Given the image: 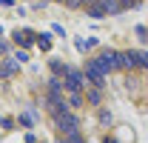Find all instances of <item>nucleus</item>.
<instances>
[{
	"label": "nucleus",
	"mask_w": 148,
	"mask_h": 143,
	"mask_svg": "<svg viewBox=\"0 0 148 143\" xmlns=\"http://www.w3.org/2000/svg\"><path fill=\"white\" fill-rule=\"evenodd\" d=\"M91 86V80L86 77V72L83 69H69L66 72V77H63V89L66 92H83Z\"/></svg>",
	"instance_id": "1"
},
{
	"label": "nucleus",
	"mask_w": 148,
	"mask_h": 143,
	"mask_svg": "<svg viewBox=\"0 0 148 143\" xmlns=\"http://www.w3.org/2000/svg\"><path fill=\"white\" fill-rule=\"evenodd\" d=\"M54 126H57L60 135H71V132H80V117L74 115L71 109H66V112L54 115Z\"/></svg>",
	"instance_id": "2"
},
{
	"label": "nucleus",
	"mask_w": 148,
	"mask_h": 143,
	"mask_svg": "<svg viewBox=\"0 0 148 143\" xmlns=\"http://www.w3.org/2000/svg\"><path fill=\"white\" fill-rule=\"evenodd\" d=\"M83 72H86V77L91 80L94 86H106V77H108V72L100 66V60L97 57H91V60H86V66H83Z\"/></svg>",
	"instance_id": "3"
},
{
	"label": "nucleus",
	"mask_w": 148,
	"mask_h": 143,
	"mask_svg": "<svg viewBox=\"0 0 148 143\" xmlns=\"http://www.w3.org/2000/svg\"><path fill=\"white\" fill-rule=\"evenodd\" d=\"M97 60H100V66L106 72L120 69V52H114V49H103V52L97 54Z\"/></svg>",
	"instance_id": "4"
},
{
	"label": "nucleus",
	"mask_w": 148,
	"mask_h": 143,
	"mask_svg": "<svg viewBox=\"0 0 148 143\" xmlns=\"http://www.w3.org/2000/svg\"><path fill=\"white\" fill-rule=\"evenodd\" d=\"M86 100H88V103H94V106H100V100H103V86H88V89H86Z\"/></svg>",
	"instance_id": "5"
},
{
	"label": "nucleus",
	"mask_w": 148,
	"mask_h": 143,
	"mask_svg": "<svg viewBox=\"0 0 148 143\" xmlns=\"http://www.w3.org/2000/svg\"><path fill=\"white\" fill-rule=\"evenodd\" d=\"M100 6L106 9V15H120L123 12V3L120 0H100Z\"/></svg>",
	"instance_id": "6"
},
{
	"label": "nucleus",
	"mask_w": 148,
	"mask_h": 143,
	"mask_svg": "<svg viewBox=\"0 0 148 143\" xmlns=\"http://www.w3.org/2000/svg\"><path fill=\"white\" fill-rule=\"evenodd\" d=\"M14 40H17L20 46H32V40H34V32H14Z\"/></svg>",
	"instance_id": "7"
},
{
	"label": "nucleus",
	"mask_w": 148,
	"mask_h": 143,
	"mask_svg": "<svg viewBox=\"0 0 148 143\" xmlns=\"http://www.w3.org/2000/svg\"><path fill=\"white\" fill-rule=\"evenodd\" d=\"M57 143H86V140H83V135H80V132H71V135H60Z\"/></svg>",
	"instance_id": "8"
},
{
	"label": "nucleus",
	"mask_w": 148,
	"mask_h": 143,
	"mask_svg": "<svg viewBox=\"0 0 148 143\" xmlns=\"http://www.w3.org/2000/svg\"><path fill=\"white\" fill-rule=\"evenodd\" d=\"M14 72H17V60H9V63L0 66V77H12Z\"/></svg>",
	"instance_id": "9"
},
{
	"label": "nucleus",
	"mask_w": 148,
	"mask_h": 143,
	"mask_svg": "<svg viewBox=\"0 0 148 143\" xmlns=\"http://www.w3.org/2000/svg\"><path fill=\"white\" fill-rule=\"evenodd\" d=\"M69 69H71V66H66L63 60H51V72L60 74V77H66V72H69Z\"/></svg>",
	"instance_id": "10"
},
{
	"label": "nucleus",
	"mask_w": 148,
	"mask_h": 143,
	"mask_svg": "<svg viewBox=\"0 0 148 143\" xmlns=\"http://www.w3.org/2000/svg\"><path fill=\"white\" fill-rule=\"evenodd\" d=\"M37 43H40L43 52H49V49H51V35H40V37H37Z\"/></svg>",
	"instance_id": "11"
},
{
	"label": "nucleus",
	"mask_w": 148,
	"mask_h": 143,
	"mask_svg": "<svg viewBox=\"0 0 148 143\" xmlns=\"http://www.w3.org/2000/svg\"><path fill=\"white\" fill-rule=\"evenodd\" d=\"M69 106H83V94L80 92H69Z\"/></svg>",
	"instance_id": "12"
},
{
	"label": "nucleus",
	"mask_w": 148,
	"mask_h": 143,
	"mask_svg": "<svg viewBox=\"0 0 148 143\" xmlns=\"http://www.w3.org/2000/svg\"><path fill=\"white\" fill-rule=\"evenodd\" d=\"M91 46H97L94 37H88V40H77V49H80V52H86V49H91Z\"/></svg>",
	"instance_id": "13"
},
{
	"label": "nucleus",
	"mask_w": 148,
	"mask_h": 143,
	"mask_svg": "<svg viewBox=\"0 0 148 143\" xmlns=\"http://www.w3.org/2000/svg\"><path fill=\"white\" fill-rule=\"evenodd\" d=\"M100 123H103V126H111V123H114V117H111L108 109H103V112H100Z\"/></svg>",
	"instance_id": "14"
},
{
	"label": "nucleus",
	"mask_w": 148,
	"mask_h": 143,
	"mask_svg": "<svg viewBox=\"0 0 148 143\" xmlns=\"http://www.w3.org/2000/svg\"><path fill=\"white\" fill-rule=\"evenodd\" d=\"M137 37H140V40H148V29L145 26H137Z\"/></svg>",
	"instance_id": "15"
},
{
	"label": "nucleus",
	"mask_w": 148,
	"mask_h": 143,
	"mask_svg": "<svg viewBox=\"0 0 148 143\" xmlns=\"http://www.w3.org/2000/svg\"><path fill=\"white\" fill-rule=\"evenodd\" d=\"M20 123H23V126H32V123H34V117H32V115H20Z\"/></svg>",
	"instance_id": "16"
},
{
	"label": "nucleus",
	"mask_w": 148,
	"mask_h": 143,
	"mask_svg": "<svg viewBox=\"0 0 148 143\" xmlns=\"http://www.w3.org/2000/svg\"><path fill=\"white\" fill-rule=\"evenodd\" d=\"M66 6H71V9H77V6H86V0H63Z\"/></svg>",
	"instance_id": "17"
},
{
	"label": "nucleus",
	"mask_w": 148,
	"mask_h": 143,
	"mask_svg": "<svg viewBox=\"0 0 148 143\" xmlns=\"http://www.w3.org/2000/svg\"><path fill=\"white\" fill-rule=\"evenodd\" d=\"M14 60H17V63H23V60H29V54H26V52H17V54H14Z\"/></svg>",
	"instance_id": "18"
},
{
	"label": "nucleus",
	"mask_w": 148,
	"mask_h": 143,
	"mask_svg": "<svg viewBox=\"0 0 148 143\" xmlns=\"http://www.w3.org/2000/svg\"><path fill=\"white\" fill-rule=\"evenodd\" d=\"M6 49H9V43H3V40H0V54L6 52Z\"/></svg>",
	"instance_id": "19"
},
{
	"label": "nucleus",
	"mask_w": 148,
	"mask_h": 143,
	"mask_svg": "<svg viewBox=\"0 0 148 143\" xmlns=\"http://www.w3.org/2000/svg\"><path fill=\"white\" fill-rule=\"evenodd\" d=\"M0 6H12V0H0Z\"/></svg>",
	"instance_id": "20"
}]
</instances>
